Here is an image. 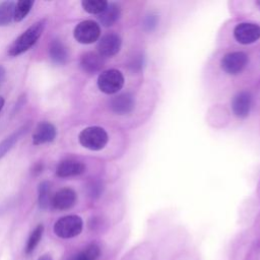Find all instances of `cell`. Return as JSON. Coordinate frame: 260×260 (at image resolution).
Segmentation results:
<instances>
[{"instance_id": "cell-20", "label": "cell", "mask_w": 260, "mask_h": 260, "mask_svg": "<svg viewBox=\"0 0 260 260\" xmlns=\"http://www.w3.org/2000/svg\"><path fill=\"white\" fill-rule=\"evenodd\" d=\"M100 256V248L95 244L88 245L84 250L72 256L68 260H96Z\"/></svg>"}, {"instance_id": "cell-19", "label": "cell", "mask_w": 260, "mask_h": 260, "mask_svg": "<svg viewBox=\"0 0 260 260\" xmlns=\"http://www.w3.org/2000/svg\"><path fill=\"white\" fill-rule=\"evenodd\" d=\"M15 3L5 1L0 4V26L8 25L14 17Z\"/></svg>"}, {"instance_id": "cell-23", "label": "cell", "mask_w": 260, "mask_h": 260, "mask_svg": "<svg viewBox=\"0 0 260 260\" xmlns=\"http://www.w3.org/2000/svg\"><path fill=\"white\" fill-rule=\"evenodd\" d=\"M43 233H44V225L43 224H39L36 226V229L31 232L27 243H26V247H25V252L26 254H30L31 252H34V250L36 249V247L38 246V244L40 243L42 237H43Z\"/></svg>"}, {"instance_id": "cell-14", "label": "cell", "mask_w": 260, "mask_h": 260, "mask_svg": "<svg viewBox=\"0 0 260 260\" xmlns=\"http://www.w3.org/2000/svg\"><path fill=\"white\" fill-rule=\"evenodd\" d=\"M104 57L99 53L87 52L84 53L80 58V67L86 73H96L104 67Z\"/></svg>"}, {"instance_id": "cell-18", "label": "cell", "mask_w": 260, "mask_h": 260, "mask_svg": "<svg viewBox=\"0 0 260 260\" xmlns=\"http://www.w3.org/2000/svg\"><path fill=\"white\" fill-rule=\"evenodd\" d=\"M51 184L48 181L40 183L38 188V202L42 209H47L51 205Z\"/></svg>"}, {"instance_id": "cell-11", "label": "cell", "mask_w": 260, "mask_h": 260, "mask_svg": "<svg viewBox=\"0 0 260 260\" xmlns=\"http://www.w3.org/2000/svg\"><path fill=\"white\" fill-rule=\"evenodd\" d=\"M252 106V95L249 91H241L237 93L232 102V110L237 117L244 118L248 116Z\"/></svg>"}, {"instance_id": "cell-8", "label": "cell", "mask_w": 260, "mask_h": 260, "mask_svg": "<svg viewBox=\"0 0 260 260\" xmlns=\"http://www.w3.org/2000/svg\"><path fill=\"white\" fill-rule=\"evenodd\" d=\"M77 200L76 192L71 188H62L52 196L51 205L57 210L71 208Z\"/></svg>"}, {"instance_id": "cell-13", "label": "cell", "mask_w": 260, "mask_h": 260, "mask_svg": "<svg viewBox=\"0 0 260 260\" xmlns=\"http://www.w3.org/2000/svg\"><path fill=\"white\" fill-rule=\"evenodd\" d=\"M134 105L135 101L133 96L128 92L120 93L110 101V108L113 112L119 115H124L131 112L134 108Z\"/></svg>"}, {"instance_id": "cell-7", "label": "cell", "mask_w": 260, "mask_h": 260, "mask_svg": "<svg viewBox=\"0 0 260 260\" xmlns=\"http://www.w3.org/2000/svg\"><path fill=\"white\" fill-rule=\"evenodd\" d=\"M235 39L241 44H251L260 38V26L255 23L243 22L234 29Z\"/></svg>"}, {"instance_id": "cell-21", "label": "cell", "mask_w": 260, "mask_h": 260, "mask_svg": "<svg viewBox=\"0 0 260 260\" xmlns=\"http://www.w3.org/2000/svg\"><path fill=\"white\" fill-rule=\"evenodd\" d=\"M34 5V1L31 0H20L15 4L14 8V17L13 20L18 22L21 21L30 11Z\"/></svg>"}, {"instance_id": "cell-10", "label": "cell", "mask_w": 260, "mask_h": 260, "mask_svg": "<svg viewBox=\"0 0 260 260\" xmlns=\"http://www.w3.org/2000/svg\"><path fill=\"white\" fill-rule=\"evenodd\" d=\"M121 48V39L116 34L105 35L98 44V51L102 57H112Z\"/></svg>"}, {"instance_id": "cell-25", "label": "cell", "mask_w": 260, "mask_h": 260, "mask_svg": "<svg viewBox=\"0 0 260 260\" xmlns=\"http://www.w3.org/2000/svg\"><path fill=\"white\" fill-rule=\"evenodd\" d=\"M42 170H43V165L42 164H37L32 168V174L34 175H39L40 173H42Z\"/></svg>"}, {"instance_id": "cell-22", "label": "cell", "mask_w": 260, "mask_h": 260, "mask_svg": "<svg viewBox=\"0 0 260 260\" xmlns=\"http://www.w3.org/2000/svg\"><path fill=\"white\" fill-rule=\"evenodd\" d=\"M83 9L91 14H101L108 6L105 0H84L81 2Z\"/></svg>"}, {"instance_id": "cell-28", "label": "cell", "mask_w": 260, "mask_h": 260, "mask_svg": "<svg viewBox=\"0 0 260 260\" xmlns=\"http://www.w3.org/2000/svg\"><path fill=\"white\" fill-rule=\"evenodd\" d=\"M3 107H4V99L2 96H0V112L3 109Z\"/></svg>"}, {"instance_id": "cell-5", "label": "cell", "mask_w": 260, "mask_h": 260, "mask_svg": "<svg viewBox=\"0 0 260 260\" xmlns=\"http://www.w3.org/2000/svg\"><path fill=\"white\" fill-rule=\"evenodd\" d=\"M73 35L78 43L91 44L100 38L101 28L93 20H83L75 26Z\"/></svg>"}, {"instance_id": "cell-2", "label": "cell", "mask_w": 260, "mask_h": 260, "mask_svg": "<svg viewBox=\"0 0 260 260\" xmlns=\"http://www.w3.org/2000/svg\"><path fill=\"white\" fill-rule=\"evenodd\" d=\"M79 143L90 150L103 149L109 140L106 130L99 126H90L84 128L78 136Z\"/></svg>"}, {"instance_id": "cell-16", "label": "cell", "mask_w": 260, "mask_h": 260, "mask_svg": "<svg viewBox=\"0 0 260 260\" xmlns=\"http://www.w3.org/2000/svg\"><path fill=\"white\" fill-rule=\"evenodd\" d=\"M50 58L55 64H65L68 59V51L60 40H53L49 46Z\"/></svg>"}, {"instance_id": "cell-4", "label": "cell", "mask_w": 260, "mask_h": 260, "mask_svg": "<svg viewBox=\"0 0 260 260\" xmlns=\"http://www.w3.org/2000/svg\"><path fill=\"white\" fill-rule=\"evenodd\" d=\"M124 85V76L117 69H109L102 72L98 78V86L101 91L112 94L118 92Z\"/></svg>"}, {"instance_id": "cell-12", "label": "cell", "mask_w": 260, "mask_h": 260, "mask_svg": "<svg viewBox=\"0 0 260 260\" xmlns=\"http://www.w3.org/2000/svg\"><path fill=\"white\" fill-rule=\"evenodd\" d=\"M85 171V165L75 159H65L61 161L57 169L56 175L60 178H68L79 176Z\"/></svg>"}, {"instance_id": "cell-27", "label": "cell", "mask_w": 260, "mask_h": 260, "mask_svg": "<svg viewBox=\"0 0 260 260\" xmlns=\"http://www.w3.org/2000/svg\"><path fill=\"white\" fill-rule=\"evenodd\" d=\"M39 260H52V258H51L49 255H44V256H42Z\"/></svg>"}, {"instance_id": "cell-24", "label": "cell", "mask_w": 260, "mask_h": 260, "mask_svg": "<svg viewBox=\"0 0 260 260\" xmlns=\"http://www.w3.org/2000/svg\"><path fill=\"white\" fill-rule=\"evenodd\" d=\"M101 189H102V186L99 183H96V182H91L87 186L88 194L91 197H98L100 195V193H101Z\"/></svg>"}, {"instance_id": "cell-3", "label": "cell", "mask_w": 260, "mask_h": 260, "mask_svg": "<svg viewBox=\"0 0 260 260\" xmlns=\"http://www.w3.org/2000/svg\"><path fill=\"white\" fill-rule=\"evenodd\" d=\"M83 229V221L80 216L70 214L59 218L54 224V233L62 239H71L78 236Z\"/></svg>"}, {"instance_id": "cell-17", "label": "cell", "mask_w": 260, "mask_h": 260, "mask_svg": "<svg viewBox=\"0 0 260 260\" xmlns=\"http://www.w3.org/2000/svg\"><path fill=\"white\" fill-rule=\"evenodd\" d=\"M120 14H121L120 7L117 4L108 3L107 8L100 14L99 19L103 25L111 26L119 19Z\"/></svg>"}, {"instance_id": "cell-6", "label": "cell", "mask_w": 260, "mask_h": 260, "mask_svg": "<svg viewBox=\"0 0 260 260\" xmlns=\"http://www.w3.org/2000/svg\"><path fill=\"white\" fill-rule=\"evenodd\" d=\"M248 63V56L244 52H231L221 59V68L229 74L240 73Z\"/></svg>"}, {"instance_id": "cell-15", "label": "cell", "mask_w": 260, "mask_h": 260, "mask_svg": "<svg viewBox=\"0 0 260 260\" xmlns=\"http://www.w3.org/2000/svg\"><path fill=\"white\" fill-rule=\"evenodd\" d=\"M30 128V124L27 123L20 128H18L16 131H14L12 134H10L8 137H6L4 140L0 142V158H2L13 146L14 144L20 139L21 136H23Z\"/></svg>"}, {"instance_id": "cell-1", "label": "cell", "mask_w": 260, "mask_h": 260, "mask_svg": "<svg viewBox=\"0 0 260 260\" xmlns=\"http://www.w3.org/2000/svg\"><path fill=\"white\" fill-rule=\"evenodd\" d=\"M46 26V20L41 19L27 27L9 47L8 55L16 57L30 49L42 36Z\"/></svg>"}, {"instance_id": "cell-29", "label": "cell", "mask_w": 260, "mask_h": 260, "mask_svg": "<svg viewBox=\"0 0 260 260\" xmlns=\"http://www.w3.org/2000/svg\"><path fill=\"white\" fill-rule=\"evenodd\" d=\"M256 4H257V5H258V7L260 8V1H257V2H256Z\"/></svg>"}, {"instance_id": "cell-26", "label": "cell", "mask_w": 260, "mask_h": 260, "mask_svg": "<svg viewBox=\"0 0 260 260\" xmlns=\"http://www.w3.org/2000/svg\"><path fill=\"white\" fill-rule=\"evenodd\" d=\"M4 75H5V70H4V68L0 65V83H1V81L3 80V78H4Z\"/></svg>"}, {"instance_id": "cell-9", "label": "cell", "mask_w": 260, "mask_h": 260, "mask_svg": "<svg viewBox=\"0 0 260 260\" xmlns=\"http://www.w3.org/2000/svg\"><path fill=\"white\" fill-rule=\"evenodd\" d=\"M57 135L56 127L47 121L40 122L34 133H32V143L35 145H40L48 142H52Z\"/></svg>"}]
</instances>
